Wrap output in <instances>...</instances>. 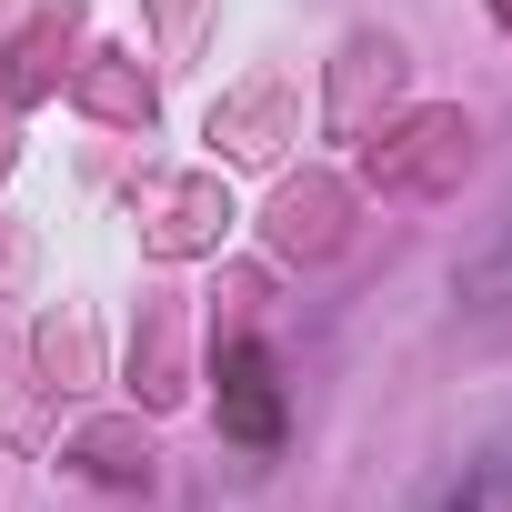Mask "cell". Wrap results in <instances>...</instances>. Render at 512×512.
Masks as SVG:
<instances>
[{
    "label": "cell",
    "mask_w": 512,
    "mask_h": 512,
    "mask_svg": "<svg viewBox=\"0 0 512 512\" xmlns=\"http://www.w3.org/2000/svg\"><path fill=\"white\" fill-rule=\"evenodd\" d=\"M221 432L251 442V452L282 442V392H272V352L262 342H231L221 352Z\"/></svg>",
    "instance_id": "6da1fadb"
},
{
    "label": "cell",
    "mask_w": 512,
    "mask_h": 512,
    "mask_svg": "<svg viewBox=\"0 0 512 512\" xmlns=\"http://www.w3.org/2000/svg\"><path fill=\"white\" fill-rule=\"evenodd\" d=\"M442 512H512V432H502L492 452L462 462V482L442 492Z\"/></svg>",
    "instance_id": "7a4b0ae2"
},
{
    "label": "cell",
    "mask_w": 512,
    "mask_h": 512,
    "mask_svg": "<svg viewBox=\"0 0 512 512\" xmlns=\"http://www.w3.org/2000/svg\"><path fill=\"white\" fill-rule=\"evenodd\" d=\"M462 302L482 312V322H512V211H502V231H492V251L462 272Z\"/></svg>",
    "instance_id": "3957f363"
}]
</instances>
